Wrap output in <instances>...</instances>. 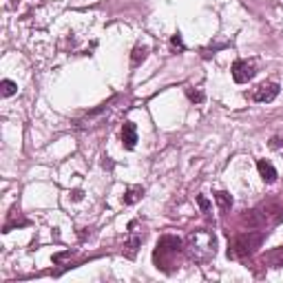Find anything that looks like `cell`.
Instances as JSON below:
<instances>
[{
  "mask_svg": "<svg viewBox=\"0 0 283 283\" xmlns=\"http://www.w3.org/2000/svg\"><path fill=\"white\" fill-rule=\"evenodd\" d=\"M186 252L193 261L197 264H206L210 257H215L217 252V241H215V234L208 230H195L193 234L186 241Z\"/></svg>",
  "mask_w": 283,
  "mask_h": 283,
  "instance_id": "6da1fadb",
  "label": "cell"
},
{
  "mask_svg": "<svg viewBox=\"0 0 283 283\" xmlns=\"http://www.w3.org/2000/svg\"><path fill=\"white\" fill-rule=\"evenodd\" d=\"M261 239H264V234L261 233H244L239 234L237 239H234L233 244V257H248V254L254 252V248H259V244H261Z\"/></svg>",
  "mask_w": 283,
  "mask_h": 283,
  "instance_id": "7a4b0ae2",
  "label": "cell"
},
{
  "mask_svg": "<svg viewBox=\"0 0 283 283\" xmlns=\"http://www.w3.org/2000/svg\"><path fill=\"white\" fill-rule=\"evenodd\" d=\"M254 73H257V67H254V62H250V60H237L233 65V78L237 84L250 82V80L254 78Z\"/></svg>",
  "mask_w": 283,
  "mask_h": 283,
  "instance_id": "3957f363",
  "label": "cell"
},
{
  "mask_svg": "<svg viewBox=\"0 0 283 283\" xmlns=\"http://www.w3.org/2000/svg\"><path fill=\"white\" fill-rule=\"evenodd\" d=\"M279 91H281V86L277 82H264V84H259L254 89V100L257 102H272L279 95Z\"/></svg>",
  "mask_w": 283,
  "mask_h": 283,
  "instance_id": "277c9868",
  "label": "cell"
},
{
  "mask_svg": "<svg viewBox=\"0 0 283 283\" xmlns=\"http://www.w3.org/2000/svg\"><path fill=\"white\" fill-rule=\"evenodd\" d=\"M182 250V239L177 237H162L157 244V250L155 254H162V252H168V254H177Z\"/></svg>",
  "mask_w": 283,
  "mask_h": 283,
  "instance_id": "5b68a950",
  "label": "cell"
},
{
  "mask_svg": "<svg viewBox=\"0 0 283 283\" xmlns=\"http://www.w3.org/2000/svg\"><path fill=\"white\" fill-rule=\"evenodd\" d=\"M122 142H124V146L129 150L135 149V144H137V129H135L133 122H126L122 126Z\"/></svg>",
  "mask_w": 283,
  "mask_h": 283,
  "instance_id": "8992f818",
  "label": "cell"
},
{
  "mask_svg": "<svg viewBox=\"0 0 283 283\" xmlns=\"http://www.w3.org/2000/svg\"><path fill=\"white\" fill-rule=\"evenodd\" d=\"M257 168H259V175L264 177V182H268V184H272L274 179L279 177L277 168H274L270 162H266V159H259V162H257Z\"/></svg>",
  "mask_w": 283,
  "mask_h": 283,
  "instance_id": "52a82bcc",
  "label": "cell"
},
{
  "mask_svg": "<svg viewBox=\"0 0 283 283\" xmlns=\"http://www.w3.org/2000/svg\"><path fill=\"white\" fill-rule=\"evenodd\" d=\"M264 264H268L270 268H283V246H277L274 250L266 252Z\"/></svg>",
  "mask_w": 283,
  "mask_h": 283,
  "instance_id": "ba28073f",
  "label": "cell"
},
{
  "mask_svg": "<svg viewBox=\"0 0 283 283\" xmlns=\"http://www.w3.org/2000/svg\"><path fill=\"white\" fill-rule=\"evenodd\" d=\"M142 195H144V188H142V186H133V188L126 190V195H124V204H126V206L135 204V201H139V199H142Z\"/></svg>",
  "mask_w": 283,
  "mask_h": 283,
  "instance_id": "9c48e42d",
  "label": "cell"
},
{
  "mask_svg": "<svg viewBox=\"0 0 283 283\" xmlns=\"http://www.w3.org/2000/svg\"><path fill=\"white\" fill-rule=\"evenodd\" d=\"M16 91H18V84H16V82H11V80H2V82H0V93L5 95V98L14 95Z\"/></svg>",
  "mask_w": 283,
  "mask_h": 283,
  "instance_id": "30bf717a",
  "label": "cell"
},
{
  "mask_svg": "<svg viewBox=\"0 0 283 283\" xmlns=\"http://www.w3.org/2000/svg\"><path fill=\"white\" fill-rule=\"evenodd\" d=\"M215 201L219 204V208L221 210H228L230 206H233V197H230L228 193H217L215 195Z\"/></svg>",
  "mask_w": 283,
  "mask_h": 283,
  "instance_id": "8fae6325",
  "label": "cell"
},
{
  "mask_svg": "<svg viewBox=\"0 0 283 283\" xmlns=\"http://www.w3.org/2000/svg\"><path fill=\"white\" fill-rule=\"evenodd\" d=\"M146 47H135L133 49V65H139V62H142V60L146 58Z\"/></svg>",
  "mask_w": 283,
  "mask_h": 283,
  "instance_id": "7c38bea8",
  "label": "cell"
},
{
  "mask_svg": "<svg viewBox=\"0 0 283 283\" xmlns=\"http://www.w3.org/2000/svg\"><path fill=\"white\" fill-rule=\"evenodd\" d=\"M186 95H188L190 102H204V93H201V91H193V89H188V91H186Z\"/></svg>",
  "mask_w": 283,
  "mask_h": 283,
  "instance_id": "4fadbf2b",
  "label": "cell"
},
{
  "mask_svg": "<svg viewBox=\"0 0 283 283\" xmlns=\"http://www.w3.org/2000/svg\"><path fill=\"white\" fill-rule=\"evenodd\" d=\"M197 204H199V208L204 210V213H208L210 210V201L204 197V195H197Z\"/></svg>",
  "mask_w": 283,
  "mask_h": 283,
  "instance_id": "5bb4252c",
  "label": "cell"
},
{
  "mask_svg": "<svg viewBox=\"0 0 283 283\" xmlns=\"http://www.w3.org/2000/svg\"><path fill=\"white\" fill-rule=\"evenodd\" d=\"M170 42H173L175 47H179V49H184V42H182V35H179V33H175V35H173V40H170Z\"/></svg>",
  "mask_w": 283,
  "mask_h": 283,
  "instance_id": "9a60e30c",
  "label": "cell"
},
{
  "mask_svg": "<svg viewBox=\"0 0 283 283\" xmlns=\"http://www.w3.org/2000/svg\"><path fill=\"white\" fill-rule=\"evenodd\" d=\"M71 197H73L75 201H78V199H82V190H73V193H71Z\"/></svg>",
  "mask_w": 283,
  "mask_h": 283,
  "instance_id": "2e32d148",
  "label": "cell"
}]
</instances>
